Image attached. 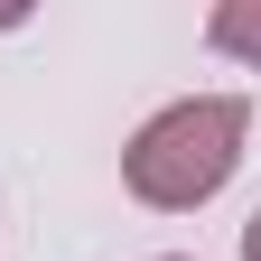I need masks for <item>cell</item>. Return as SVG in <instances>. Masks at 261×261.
Masks as SVG:
<instances>
[{
	"instance_id": "cell-3",
	"label": "cell",
	"mask_w": 261,
	"mask_h": 261,
	"mask_svg": "<svg viewBox=\"0 0 261 261\" xmlns=\"http://www.w3.org/2000/svg\"><path fill=\"white\" fill-rule=\"evenodd\" d=\"M243 261H261V205L243 215Z\"/></svg>"
},
{
	"instance_id": "cell-1",
	"label": "cell",
	"mask_w": 261,
	"mask_h": 261,
	"mask_svg": "<svg viewBox=\"0 0 261 261\" xmlns=\"http://www.w3.org/2000/svg\"><path fill=\"white\" fill-rule=\"evenodd\" d=\"M243 149H252V103L243 93H177L121 140V187L149 215H196L233 187Z\"/></svg>"
},
{
	"instance_id": "cell-5",
	"label": "cell",
	"mask_w": 261,
	"mask_h": 261,
	"mask_svg": "<svg viewBox=\"0 0 261 261\" xmlns=\"http://www.w3.org/2000/svg\"><path fill=\"white\" fill-rule=\"evenodd\" d=\"M159 261H187V252H159Z\"/></svg>"
},
{
	"instance_id": "cell-2",
	"label": "cell",
	"mask_w": 261,
	"mask_h": 261,
	"mask_svg": "<svg viewBox=\"0 0 261 261\" xmlns=\"http://www.w3.org/2000/svg\"><path fill=\"white\" fill-rule=\"evenodd\" d=\"M205 47L261 75V0H215V10H205Z\"/></svg>"
},
{
	"instance_id": "cell-4",
	"label": "cell",
	"mask_w": 261,
	"mask_h": 261,
	"mask_svg": "<svg viewBox=\"0 0 261 261\" xmlns=\"http://www.w3.org/2000/svg\"><path fill=\"white\" fill-rule=\"evenodd\" d=\"M10 28H28V10H0V38H10Z\"/></svg>"
}]
</instances>
